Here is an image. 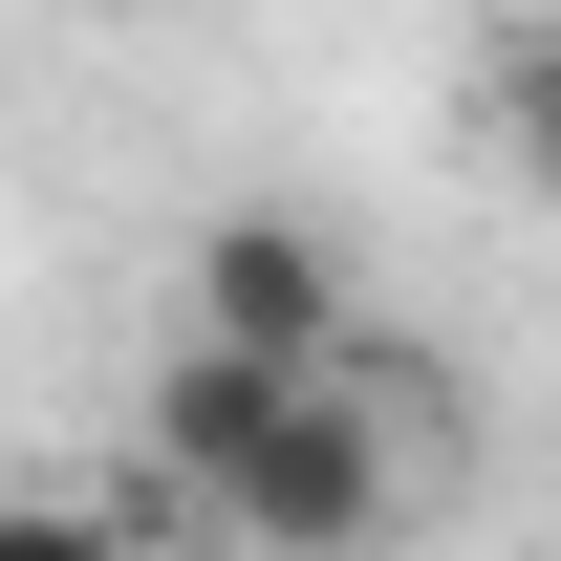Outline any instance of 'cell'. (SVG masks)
Here are the masks:
<instances>
[{"mask_svg":"<svg viewBox=\"0 0 561 561\" xmlns=\"http://www.w3.org/2000/svg\"><path fill=\"white\" fill-rule=\"evenodd\" d=\"M389 476H411V454H389V389H367V367H302L216 518H238L260 561H367V540H389Z\"/></svg>","mask_w":561,"mask_h":561,"instance_id":"obj_1","label":"cell"},{"mask_svg":"<svg viewBox=\"0 0 561 561\" xmlns=\"http://www.w3.org/2000/svg\"><path fill=\"white\" fill-rule=\"evenodd\" d=\"M0 561H108L87 518H44V496H0Z\"/></svg>","mask_w":561,"mask_h":561,"instance_id":"obj_4","label":"cell"},{"mask_svg":"<svg viewBox=\"0 0 561 561\" xmlns=\"http://www.w3.org/2000/svg\"><path fill=\"white\" fill-rule=\"evenodd\" d=\"M280 389H302V367H238V346H173V367H151V476H173V496H238V454L280 432Z\"/></svg>","mask_w":561,"mask_h":561,"instance_id":"obj_3","label":"cell"},{"mask_svg":"<svg viewBox=\"0 0 561 561\" xmlns=\"http://www.w3.org/2000/svg\"><path fill=\"white\" fill-rule=\"evenodd\" d=\"M173 302H195V346H238V367H346V238H324V216H280V195L195 216Z\"/></svg>","mask_w":561,"mask_h":561,"instance_id":"obj_2","label":"cell"}]
</instances>
